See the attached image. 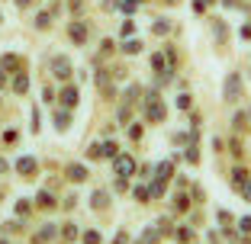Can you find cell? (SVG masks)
I'll list each match as a JSON object with an SVG mask.
<instances>
[{
	"mask_svg": "<svg viewBox=\"0 0 251 244\" xmlns=\"http://www.w3.org/2000/svg\"><path fill=\"white\" fill-rule=\"evenodd\" d=\"M29 209H32V206H29V202H26V200H23L20 206H16V212H20V215H29Z\"/></svg>",
	"mask_w": 251,
	"mask_h": 244,
	"instance_id": "ffe728a7",
	"label": "cell"
},
{
	"mask_svg": "<svg viewBox=\"0 0 251 244\" xmlns=\"http://www.w3.org/2000/svg\"><path fill=\"white\" fill-rule=\"evenodd\" d=\"M177 106H180V110H190V96L184 93V96H180V100H177Z\"/></svg>",
	"mask_w": 251,
	"mask_h": 244,
	"instance_id": "7402d4cb",
	"label": "cell"
},
{
	"mask_svg": "<svg viewBox=\"0 0 251 244\" xmlns=\"http://www.w3.org/2000/svg\"><path fill=\"white\" fill-rule=\"evenodd\" d=\"M155 177H158V180H161V183H164V180H171V177H174V167H171L168 161H161V164H158V167H155Z\"/></svg>",
	"mask_w": 251,
	"mask_h": 244,
	"instance_id": "8992f818",
	"label": "cell"
},
{
	"mask_svg": "<svg viewBox=\"0 0 251 244\" xmlns=\"http://www.w3.org/2000/svg\"><path fill=\"white\" fill-rule=\"evenodd\" d=\"M242 196H245V200L251 202V183H245V186H242Z\"/></svg>",
	"mask_w": 251,
	"mask_h": 244,
	"instance_id": "cb8c5ba5",
	"label": "cell"
},
{
	"mask_svg": "<svg viewBox=\"0 0 251 244\" xmlns=\"http://www.w3.org/2000/svg\"><path fill=\"white\" fill-rule=\"evenodd\" d=\"M174 206H177L180 212H187V209H190V206H187V196H177V200H174Z\"/></svg>",
	"mask_w": 251,
	"mask_h": 244,
	"instance_id": "d6986e66",
	"label": "cell"
},
{
	"mask_svg": "<svg viewBox=\"0 0 251 244\" xmlns=\"http://www.w3.org/2000/svg\"><path fill=\"white\" fill-rule=\"evenodd\" d=\"M61 103H65V106H74V103H77V90H71V87H68L65 93H61Z\"/></svg>",
	"mask_w": 251,
	"mask_h": 244,
	"instance_id": "30bf717a",
	"label": "cell"
},
{
	"mask_svg": "<svg viewBox=\"0 0 251 244\" xmlns=\"http://www.w3.org/2000/svg\"><path fill=\"white\" fill-rule=\"evenodd\" d=\"M106 202H110V196H106V193H94V206L97 209H103Z\"/></svg>",
	"mask_w": 251,
	"mask_h": 244,
	"instance_id": "4fadbf2b",
	"label": "cell"
},
{
	"mask_svg": "<svg viewBox=\"0 0 251 244\" xmlns=\"http://www.w3.org/2000/svg\"><path fill=\"white\" fill-rule=\"evenodd\" d=\"M36 202H39V209H55V200H52V193H45V190L39 193V200H36Z\"/></svg>",
	"mask_w": 251,
	"mask_h": 244,
	"instance_id": "ba28073f",
	"label": "cell"
},
{
	"mask_svg": "<svg viewBox=\"0 0 251 244\" xmlns=\"http://www.w3.org/2000/svg\"><path fill=\"white\" fill-rule=\"evenodd\" d=\"M132 170H135V161L129 155H126V157H116V174H119V177H129Z\"/></svg>",
	"mask_w": 251,
	"mask_h": 244,
	"instance_id": "3957f363",
	"label": "cell"
},
{
	"mask_svg": "<svg viewBox=\"0 0 251 244\" xmlns=\"http://www.w3.org/2000/svg\"><path fill=\"white\" fill-rule=\"evenodd\" d=\"M16 170L26 174V177H32V174H36V161H32V157H20V161H16Z\"/></svg>",
	"mask_w": 251,
	"mask_h": 244,
	"instance_id": "277c9868",
	"label": "cell"
},
{
	"mask_svg": "<svg viewBox=\"0 0 251 244\" xmlns=\"http://www.w3.org/2000/svg\"><path fill=\"white\" fill-rule=\"evenodd\" d=\"M26 87H29V84H26V77H20V81L13 84V90H16V93H26Z\"/></svg>",
	"mask_w": 251,
	"mask_h": 244,
	"instance_id": "ac0fdd59",
	"label": "cell"
},
{
	"mask_svg": "<svg viewBox=\"0 0 251 244\" xmlns=\"http://www.w3.org/2000/svg\"><path fill=\"white\" fill-rule=\"evenodd\" d=\"M113 155H116V141H103V145L90 148V157H113Z\"/></svg>",
	"mask_w": 251,
	"mask_h": 244,
	"instance_id": "7a4b0ae2",
	"label": "cell"
},
{
	"mask_svg": "<svg viewBox=\"0 0 251 244\" xmlns=\"http://www.w3.org/2000/svg\"><path fill=\"white\" fill-rule=\"evenodd\" d=\"M84 244H100V231H87V235H84Z\"/></svg>",
	"mask_w": 251,
	"mask_h": 244,
	"instance_id": "2e32d148",
	"label": "cell"
},
{
	"mask_svg": "<svg viewBox=\"0 0 251 244\" xmlns=\"http://www.w3.org/2000/svg\"><path fill=\"white\" fill-rule=\"evenodd\" d=\"M0 87H3V71H0Z\"/></svg>",
	"mask_w": 251,
	"mask_h": 244,
	"instance_id": "484cf974",
	"label": "cell"
},
{
	"mask_svg": "<svg viewBox=\"0 0 251 244\" xmlns=\"http://www.w3.org/2000/svg\"><path fill=\"white\" fill-rule=\"evenodd\" d=\"M16 3H20V7H29V0H16Z\"/></svg>",
	"mask_w": 251,
	"mask_h": 244,
	"instance_id": "d4e9b609",
	"label": "cell"
},
{
	"mask_svg": "<svg viewBox=\"0 0 251 244\" xmlns=\"http://www.w3.org/2000/svg\"><path fill=\"white\" fill-rule=\"evenodd\" d=\"M226 96H229V100H238V96H242V84H238V77H229V84H226Z\"/></svg>",
	"mask_w": 251,
	"mask_h": 244,
	"instance_id": "5b68a950",
	"label": "cell"
},
{
	"mask_svg": "<svg viewBox=\"0 0 251 244\" xmlns=\"http://www.w3.org/2000/svg\"><path fill=\"white\" fill-rule=\"evenodd\" d=\"M148 116L155 119V122H161V119H164V106H161V100H158V93L148 96Z\"/></svg>",
	"mask_w": 251,
	"mask_h": 244,
	"instance_id": "6da1fadb",
	"label": "cell"
},
{
	"mask_svg": "<svg viewBox=\"0 0 251 244\" xmlns=\"http://www.w3.org/2000/svg\"><path fill=\"white\" fill-rule=\"evenodd\" d=\"M174 235H177V241H193L190 228H177V231H174Z\"/></svg>",
	"mask_w": 251,
	"mask_h": 244,
	"instance_id": "e0dca14e",
	"label": "cell"
},
{
	"mask_svg": "<svg viewBox=\"0 0 251 244\" xmlns=\"http://www.w3.org/2000/svg\"><path fill=\"white\" fill-rule=\"evenodd\" d=\"M65 238H71V241H74V238H77V228H74V225H68V228H65Z\"/></svg>",
	"mask_w": 251,
	"mask_h": 244,
	"instance_id": "603a6c76",
	"label": "cell"
},
{
	"mask_svg": "<svg viewBox=\"0 0 251 244\" xmlns=\"http://www.w3.org/2000/svg\"><path fill=\"white\" fill-rule=\"evenodd\" d=\"M135 200H139V202H148V200H151V193H148V186H139V190H135Z\"/></svg>",
	"mask_w": 251,
	"mask_h": 244,
	"instance_id": "5bb4252c",
	"label": "cell"
},
{
	"mask_svg": "<svg viewBox=\"0 0 251 244\" xmlns=\"http://www.w3.org/2000/svg\"><path fill=\"white\" fill-rule=\"evenodd\" d=\"M245 183H248V174H245V170H235V174H232V186H238V190H242Z\"/></svg>",
	"mask_w": 251,
	"mask_h": 244,
	"instance_id": "8fae6325",
	"label": "cell"
},
{
	"mask_svg": "<svg viewBox=\"0 0 251 244\" xmlns=\"http://www.w3.org/2000/svg\"><path fill=\"white\" fill-rule=\"evenodd\" d=\"M71 39H74V42H84V39H87V32H84V26H77V29H71Z\"/></svg>",
	"mask_w": 251,
	"mask_h": 244,
	"instance_id": "9a60e30c",
	"label": "cell"
},
{
	"mask_svg": "<svg viewBox=\"0 0 251 244\" xmlns=\"http://www.w3.org/2000/svg\"><path fill=\"white\" fill-rule=\"evenodd\" d=\"M238 228H242L245 235H251V215H248V219H242V225H238Z\"/></svg>",
	"mask_w": 251,
	"mask_h": 244,
	"instance_id": "44dd1931",
	"label": "cell"
},
{
	"mask_svg": "<svg viewBox=\"0 0 251 244\" xmlns=\"http://www.w3.org/2000/svg\"><path fill=\"white\" fill-rule=\"evenodd\" d=\"M0 244H3V241H0Z\"/></svg>",
	"mask_w": 251,
	"mask_h": 244,
	"instance_id": "4316f807",
	"label": "cell"
},
{
	"mask_svg": "<svg viewBox=\"0 0 251 244\" xmlns=\"http://www.w3.org/2000/svg\"><path fill=\"white\" fill-rule=\"evenodd\" d=\"M52 67H55V74H58V77H68V61L65 58H55Z\"/></svg>",
	"mask_w": 251,
	"mask_h": 244,
	"instance_id": "9c48e42d",
	"label": "cell"
},
{
	"mask_svg": "<svg viewBox=\"0 0 251 244\" xmlns=\"http://www.w3.org/2000/svg\"><path fill=\"white\" fill-rule=\"evenodd\" d=\"M68 177H71L74 183H81V180H87V167H81V164H71V167H68Z\"/></svg>",
	"mask_w": 251,
	"mask_h": 244,
	"instance_id": "52a82bcc",
	"label": "cell"
},
{
	"mask_svg": "<svg viewBox=\"0 0 251 244\" xmlns=\"http://www.w3.org/2000/svg\"><path fill=\"white\" fill-rule=\"evenodd\" d=\"M52 238H55V228H52V225H45V228L39 231V238H36V241L42 244V241H52Z\"/></svg>",
	"mask_w": 251,
	"mask_h": 244,
	"instance_id": "7c38bea8",
	"label": "cell"
}]
</instances>
